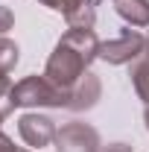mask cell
<instances>
[{
  "label": "cell",
  "instance_id": "obj_15",
  "mask_svg": "<svg viewBox=\"0 0 149 152\" xmlns=\"http://www.w3.org/2000/svg\"><path fill=\"white\" fill-rule=\"evenodd\" d=\"M102 152H131V146H126V143H111V146H105Z\"/></svg>",
  "mask_w": 149,
  "mask_h": 152
},
{
  "label": "cell",
  "instance_id": "obj_11",
  "mask_svg": "<svg viewBox=\"0 0 149 152\" xmlns=\"http://www.w3.org/2000/svg\"><path fill=\"white\" fill-rule=\"evenodd\" d=\"M9 96H12V82H9V76H6L3 70H0V108H3L6 114H9L12 108H15Z\"/></svg>",
  "mask_w": 149,
  "mask_h": 152
},
{
  "label": "cell",
  "instance_id": "obj_16",
  "mask_svg": "<svg viewBox=\"0 0 149 152\" xmlns=\"http://www.w3.org/2000/svg\"><path fill=\"white\" fill-rule=\"evenodd\" d=\"M143 123H146V129H149V105H146V111H143Z\"/></svg>",
  "mask_w": 149,
  "mask_h": 152
},
{
  "label": "cell",
  "instance_id": "obj_2",
  "mask_svg": "<svg viewBox=\"0 0 149 152\" xmlns=\"http://www.w3.org/2000/svg\"><path fill=\"white\" fill-rule=\"evenodd\" d=\"M12 105L15 108H32V105H50V108H67L70 94L56 88L47 76H26L18 85H12Z\"/></svg>",
  "mask_w": 149,
  "mask_h": 152
},
{
  "label": "cell",
  "instance_id": "obj_13",
  "mask_svg": "<svg viewBox=\"0 0 149 152\" xmlns=\"http://www.w3.org/2000/svg\"><path fill=\"white\" fill-rule=\"evenodd\" d=\"M41 3H44V6H50V9H56V12H61V15H64V12H67V9H70L73 3H79V0H41Z\"/></svg>",
  "mask_w": 149,
  "mask_h": 152
},
{
  "label": "cell",
  "instance_id": "obj_17",
  "mask_svg": "<svg viewBox=\"0 0 149 152\" xmlns=\"http://www.w3.org/2000/svg\"><path fill=\"white\" fill-rule=\"evenodd\" d=\"M3 117H6V111H3V108H0V123H3Z\"/></svg>",
  "mask_w": 149,
  "mask_h": 152
},
{
  "label": "cell",
  "instance_id": "obj_4",
  "mask_svg": "<svg viewBox=\"0 0 149 152\" xmlns=\"http://www.w3.org/2000/svg\"><path fill=\"white\" fill-rule=\"evenodd\" d=\"M56 149L58 152H99V132L88 123H64L56 132Z\"/></svg>",
  "mask_w": 149,
  "mask_h": 152
},
{
  "label": "cell",
  "instance_id": "obj_10",
  "mask_svg": "<svg viewBox=\"0 0 149 152\" xmlns=\"http://www.w3.org/2000/svg\"><path fill=\"white\" fill-rule=\"evenodd\" d=\"M15 64H18V44L9 38H0V70L9 73Z\"/></svg>",
  "mask_w": 149,
  "mask_h": 152
},
{
  "label": "cell",
  "instance_id": "obj_5",
  "mask_svg": "<svg viewBox=\"0 0 149 152\" xmlns=\"http://www.w3.org/2000/svg\"><path fill=\"white\" fill-rule=\"evenodd\" d=\"M18 132L20 137L32 146V149H41V146H50L53 140H56V123L50 120V117H44V114H35V111H29V114H23L18 120Z\"/></svg>",
  "mask_w": 149,
  "mask_h": 152
},
{
  "label": "cell",
  "instance_id": "obj_3",
  "mask_svg": "<svg viewBox=\"0 0 149 152\" xmlns=\"http://www.w3.org/2000/svg\"><path fill=\"white\" fill-rule=\"evenodd\" d=\"M140 53H146V35H140L137 29H123L120 38L99 44V58L108 64H129Z\"/></svg>",
  "mask_w": 149,
  "mask_h": 152
},
{
  "label": "cell",
  "instance_id": "obj_7",
  "mask_svg": "<svg viewBox=\"0 0 149 152\" xmlns=\"http://www.w3.org/2000/svg\"><path fill=\"white\" fill-rule=\"evenodd\" d=\"M114 9L131 26H149V0H114Z\"/></svg>",
  "mask_w": 149,
  "mask_h": 152
},
{
  "label": "cell",
  "instance_id": "obj_8",
  "mask_svg": "<svg viewBox=\"0 0 149 152\" xmlns=\"http://www.w3.org/2000/svg\"><path fill=\"white\" fill-rule=\"evenodd\" d=\"M64 20H67L70 29H91L93 20H96L93 0H79V3H73V6L64 12Z\"/></svg>",
  "mask_w": 149,
  "mask_h": 152
},
{
  "label": "cell",
  "instance_id": "obj_9",
  "mask_svg": "<svg viewBox=\"0 0 149 152\" xmlns=\"http://www.w3.org/2000/svg\"><path fill=\"white\" fill-rule=\"evenodd\" d=\"M131 85H134L137 96L149 105V58L137 61V64L131 67Z\"/></svg>",
  "mask_w": 149,
  "mask_h": 152
},
{
  "label": "cell",
  "instance_id": "obj_14",
  "mask_svg": "<svg viewBox=\"0 0 149 152\" xmlns=\"http://www.w3.org/2000/svg\"><path fill=\"white\" fill-rule=\"evenodd\" d=\"M0 152H20V149L12 143V137H6V134L0 132Z\"/></svg>",
  "mask_w": 149,
  "mask_h": 152
},
{
  "label": "cell",
  "instance_id": "obj_1",
  "mask_svg": "<svg viewBox=\"0 0 149 152\" xmlns=\"http://www.w3.org/2000/svg\"><path fill=\"white\" fill-rule=\"evenodd\" d=\"M99 44L102 41L93 35V29H67L47 58L44 76L56 88L70 94V88L88 73V64L99 58Z\"/></svg>",
  "mask_w": 149,
  "mask_h": 152
},
{
  "label": "cell",
  "instance_id": "obj_6",
  "mask_svg": "<svg viewBox=\"0 0 149 152\" xmlns=\"http://www.w3.org/2000/svg\"><path fill=\"white\" fill-rule=\"evenodd\" d=\"M99 94H102L99 79H96L93 73H85L73 88H70V102H67V108H70V111L93 108V105H96V99H99Z\"/></svg>",
  "mask_w": 149,
  "mask_h": 152
},
{
  "label": "cell",
  "instance_id": "obj_18",
  "mask_svg": "<svg viewBox=\"0 0 149 152\" xmlns=\"http://www.w3.org/2000/svg\"><path fill=\"white\" fill-rule=\"evenodd\" d=\"M146 58H149V38H146Z\"/></svg>",
  "mask_w": 149,
  "mask_h": 152
},
{
  "label": "cell",
  "instance_id": "obj_12",
  "mask_svg": "<svg viewBox=\"0 0 149 152\" xmlns=\"http://www.w3.org/2000/svg\"><path fill=\"white\" fill-rule=\"evenodd\" d=\"M12 23H15V18H12V12L6 9V6H0V38L6 35L9 29H12Z\"/></svg>",
  "mask_w": 149,
  "mask_h": 152
}]
</instances>
